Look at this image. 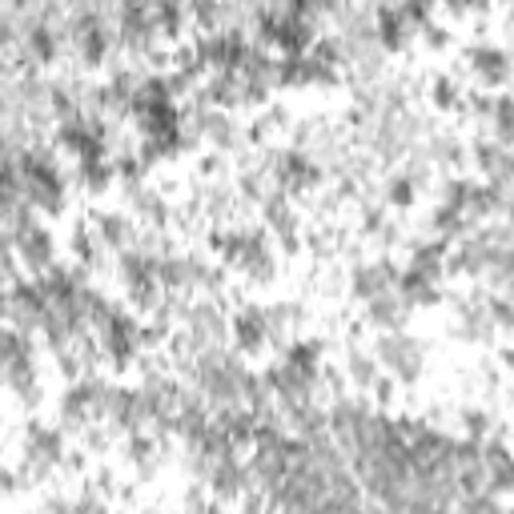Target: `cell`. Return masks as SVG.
Wrapping results in <instances>:
<instances>
[{"instance_id": "obj_1", "label": "cell", "mask_w": 514, "mask_h": 514, "mask_svg": "<svg viewBox=\"0 0 514 514\" xmlns=\"http://www.w3.org/2000/svg\"><path fill=\"white\" fill-rule=\"evenodd\" d=\"M382 357L390 362L394 370H398L402 378H414V374H418V366H422L418 346H414V341H406V338H386L382 341Z\"/></svg>"}, {"instance_id": "obj_2", "label": "cell", "mask_w": 514, "mask_h": 514, "mask_svg": "<svg viewBox=\"0 0 514 514\" xmlns=\"http://www.w3.org/2000/svg\"><path fill=\"white\" fill-rule=\"evenodd\" d=\"M482 466H487V474H490L495 487H514V462L502 446H490V450L482 454Z\"/></svg>"}, {"instance_id": "obj_3", "label": "cell", "mask_w": 514, "mask_h": 514, "mask_svg": "<svg viewBox=\"0 0 514 514\" xmlns=\"http://www.w3.org/2000/svg\"><path fill=\"white\" fill-rule=\"evenodd\" d=\"M234 334H237V341H242L245 349L262 346V338H265V314H262V310H245V314L234 322Z\"/></svg>"}, {"instance_id": "obj_4", "label": "cell", "mask_w": 514, "mask_h": 514, "mask_svg": "<svg viewBox=\"0 0 514 514\" xmlns=\"http://www.w3.org/2000/svg\"><path fill=\"white\" fill-rule=\"evenodd\" d=\"M25 253H28V265H49V257H53V242H49L41 229H28V234H25Z\"/></svg>"}]
</instances>
